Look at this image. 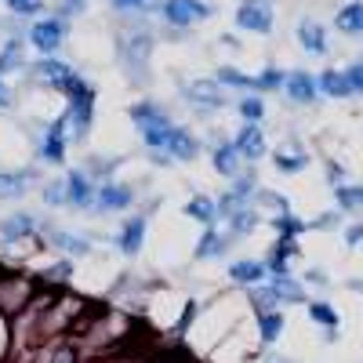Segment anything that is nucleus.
Wrapping results in <instances>:
<instances>
[{
  "mask_svg": "<svg viewBox=\"0 0 363 363\" xmlns=\"http://www.w3.org/2000/svg\"><path fill=\"white\" fill-rule=\"evenodd\" d=\"M145 225H149V215H131L124 225H120V233H116V251L120 255H128V258H135L142 247H145Z\"/></svg>",
  "mask_w": 363,
  "mask_h": 363,
  "instance_id": "nucleus-14",
  "label": "nucleus"
},
{
  "mask_svg": "<svg viewBox=\"0 0 363 363\" xmlns=\"http://www.w3.org/2000/svg\"><path fill=\"white\" fill-rule=\"evenodd\" d=\"M269 225L277 229V236H284V240H298L301 233H309V222H306V218H298L294 211H291V215H277V218H269Z\"/></svg>",
  "mask_w": 363,
  "mask_h": 363,
  "instance_id": "nucleus-35",
  "label": "nucleus"
},
{
  "mask_svg": "<svg viewBox=\"0 0 363 363\" xmlns=\"http://www.w3.org/2000/svg\"><path fill=\"white\" fill-rule=\"evenodd\" d=\"M345 287L349 291H363V280H345Z\"/></svg>",
  "mask_w": 363,
  "mask_h": 363,
  "instance_id": "nucleus-53",
  "label": "nucleus"
},
{
  "mask_svg": "<svg viewBox=\"0 0 363 363\" xmlns=\"http://www.w3.org/2000/svg\"><path fill=\"white\" fill-rule=\"evenodd\" d=\"M37 229H40V222L33 215L15 211V215H8L4 222H0V240H4V244H22V240H29Z\"/></svg>",
  "mask_w": 363,
  "mask_h": 363,
  "instance_id": "nucleus-19",
  "label": "nucleus"
},
{
  "mask_svg": "<svg viewBox=\"0 0 363 363\" xmlns=\"http://www.w3.org/2000/svg\"><path fill=\"white\" fill-rule=\"evenodd\" d=\"M345 77H349L352 95H363V58H356V62H349V66H345Z\"/></svg>",
  "mask_w": 363,
  "mask_h": 363,
  "instance_id": "nucleus-44",
  "label": "nucleus"
},
{
  "mask_svg": "<svg viewBox=\"0 0 363 363\" xmlns=\"http://www.w3.org/2000/svg\"><path fill=\"white\" fill-rule=\"evenodd\" d=\"M262 363H294V359H287V356H280V352H265Z\"/></svg>",
  "mask_w": 363,
  "mask_h": 363,
  "instance_id": "nucleus-52",
  "label": "nucleus"
},
{
  "mask_svg": "<svg viewBox=\"0 0 363 363\" xmlns=\"http://www.w3.org/2000/svg\"><path fill=\"white\" fill-rule=\"evenodd\" d=\"M342 240H345V247L349 251H356V247H363V218H356L345 233H342Z\"/></svg>",
  "mask_w": 363,
  "mask_h": 363,
  "instance_id": "nucleus-45",
  "label": "nucleus"
},
{
  "mask_svg": "<svg viewBox=\"0 0 363 363\" xmlns=\"http://www.w3.org/2000/svg\"><path fill=\"white\" fill-rule=\"evenodd\" d=\"M135 203V189L124 186V182H102L95 189V211L99 215H120V211H128Z\"/></svg>",
  "mask_w": 363,
  "mask_h": 363,
  "instance_id": "nucleus-9",
  "label": "nucleus"
},
{
  "mask_svg": "<svg viewBox=\"0 0 363 363\" xmlns=\"http://www.w3.org/2000/svg\"><path fill=\"white\" fill-rule=\"evenodd\" d=\"M280 294V306H309V294H306V284L294 280V277H280V280H269Z\"/></svg>",
  "mask_w": 363,
  "mask_h": 363,
  "instance_id": "nucleus-29",
  "label": "nucleus"
},
{
  "mask_svg": "<svg viewBox=\"0 0 363 363\" xmlns=\"http://www.w3.org/2000/svg\"><path fill=\"white\" fill-rule=\"evenodd\" d=\"M294 37H298V48L306 51V55H316L323 58L330 51V40H327V26L316 22V18H301L298 29H294Z\"/></svg>",
  "mask_w": 363,
  "mask_h": 363,
  "instance_id": "nucleus-13",
  "label": "nucleus"
},
{
  "mask_svg": "<svg viewBox=\"0 0 363 363\" xmlns=\"http://www.w3.org/2000/svg\"><path fill=\"white\" fill-rule=\"evenodd\" d=\"M33 171H0V200H18L26 196V178Z\"/></svg>",
  "mask_w": 363,
  "mask_h": 363,
  "instance_id": "nucleus-33",
  "label": "nucleus"
},
{
  "mask_svg": "<svg viewBox=\"0 0 363 363\" xmlns=\"http://www.w3.org/2000/svg\"><path fill=\"white\" fill-rule=\"evenodd\" d=\"M33 77L44 80L51 91H62V95H66V87L77 80L73 66H66L62 58H55V55H40V58H37V62H33Z\"/></svg>",
  "mask_w": 363,
  "mask_h": 363,
  "instance_id": "nucleus-11",
  "label": "nucleus"
},
{
  "mask_svg": "<svg viewBox=\"0 0 363 363\" xmlns=\"http://www.w3.org/2000/svg\"><path fill=\"white\" fill-rule=\"evenodd\" d=\"M269 4H272V0H269Z\"/></svg>",
  "mask_w": 363,
  "mask_h": 363,
  "instance_id": "nucleus-54",
  "label": "nucleus"
},
{
  "mask_svg": "<svg viewBox=\"0 0 363 363\" xmlns=\"http://www.w3.org/2000/svg\"><path fill=\"white\" fill-rule=\"evenodd\" d=\"M186 218H193V222H200L203 229H211V225H218V203L211 200V196H203V193H196V196H189L186 200Z\"/></svg>",
  "mask_w": 363,
  "mask_h": 363,
  "instance_id": "nucleus-25",
  "label": "nucleus"
},
{
  "mask_svg": "<svg viewBox=\"0 0 363 363\" xmlns=\"http://www.w3.org/2000/svg\"><path fill=\"white\" fill-rule=\"evenodd\" d=\"M48 280H55V284H69V280H73V262H69V258L51 262V265H48Z\"/></svg>",
  "mask_w": 363,
  "mask_h": 363,
  "instance_id": "nucleus-43",
  "label": "nucleus"
},
{
  "mask_svg": "<svg viewBox=\"0 0 363 363\" xmlns=\"http://www.w3.org/2000/svg\"><path fill=\"white\" fill-rule=\"evenodd\" d=\"M236 109H240V116H244V124H262L265 120V99L262 95H244L236 102Z\"/></svg>",
  "mask_w": 363,
  "mask_h": 363,
  "instance_id": "nucleus-38",
  "label": "nucleus"
},
{
  "mask_svg": "<svg viewBox=\"0 0 363 363\" xmlns=\"http://www.w3.org/2000/svg\"><path fill=\"white\" fill-rule=\"evenodd\" d=\"M66 131H69V120H66V113H62L58 120H51V128L44 131V138H40V145H37L40 164H51V167L66 164Z\"/></svg>",
  "mask_w": 363,
  "mask_h": 363,
  "instance_id": "nucleus-8",
  "label": "nucleus"
},
{
  "mask_svg": "<svg viewBox=\"0 0 363 363\" xmlns=\"http://www.w3.org/2000/svg\"><path fill=\"white\" fill-rule=\"evenodd\" d=\"M87 11V0H62V4H58V18H73V15H84Z\"/></svg>",
  "mask_w": 363,
  "mask_h": 363,
  "instance_id": "nucleus-49",
  "label": "nucleus"
},
{
  "mask_svg": "<svg viewBox=\"0 0 363 363\" xmlns=\"http://www.w3.org/2000/svg\"><path fill=\"white\" fill-rule=\"evenodd\" d=\"M284 330H287V316L277 309V313H265V316H258V338L265 342V345H272V342H280L284 338Z\"/></svg>",
  "mask_w": 363,
  "mask_h": 363,
  "instance_id": "nucleus-32",
  "label": "nucleus"
},
{
  "mask_svg": "<svg viewBox=\"0 0 363 363\" xmlns=\"http://www.w3.org/2000/svg\"><path fill=\"white\" fill-rule=\"evenodd\" d=\"M335 29L342 37H363V0H349L335 11Z\"/></svg>",
  "mask_w": 363,
  "mask_h": 363,
  "instance_id": "nucleus-23",
  "label": "nucleus"
},
{
  "mask_svg": "<svg viewBox=\"0 0 363 363\" xmlns=\"http://www.w3.org/2000/svg\"><path fill=\"white\" fill-rule=\"evenodd\" d=\"M182 95H186V102L196 109V113H218L225 109L229 95H225V87L218 80H193L182 87Z\"/></svg>",
  "mask_w": 363,
  "mask_h": 363,
  "instance_id": "nucleus-7",
  "label": "nucleus"
},
{
  "mask_svg": "<svg viewBox=\"0 0 363 363\" xmlns=\"http://www.w3.org/2000/svg\"><path fill=\"white\" fill-rule=\"evenodd\" d=\"M272 157V167H277L280 174H301L309 167V153L301 149L298 142H287V145H280L277 153H269Z\"/></svg>",
  "mask_w": 363,
  "mask_h": 363,
  "instance_id": "nucleus-22",
  "label": "nucleus"
},
{
  "mask_svg": "<svg viewBox=\"0 0 363 363\" xmlns=\"http://www.w3.org/2000/svg\"><path fill=\"white\" fill-rule=\"evenodd\" d=\"M128 113H131V120H135V128H138V135H142L145 149H164V145H167V138H171V131L178 128L174 120H171L157 102H149V99L135 102Z\"/></svg>",
  "mask_w": 363,
  "mask_h": 363,
  "instance_id": "nucleus-2",
  "label": "nucleus"
},
{
  "mask_svg": "<svg viewBox=\"0 0 363 363\" xmlns=\"http://www.w3.org/2000/svg\"><path fill=\"white\" fill-rule=\"evenodd\" d=\"M258 225H262V215H258V207H255V203H247L244 211H236V215L225 222V229H229L236 240H240V236H247V233H255Z\"/></svg>",
  "mask_w": 363,
  "mask_h": 363,
  "instance_id": "nucleus-31",
  "label": "nucleus"
},
{
  "mask_svg": "<svg viewBox=\"0 0 363 363\" xmlns=\"http://www.w3.org/2000/svg\"><path fill=\"white\" fill-rule=\"evenodd\" d=\"M149 51H153V33L149 29H131V33L120 37V58L131 73V80H142L149 77Z\"/></svg>",
  "mask_w": 363,
  "mask_h": 363,
  "instance_id": "nucleus-3",
  "label": "nucleus"
},
{
  "mask_svg": "<svg viewBox=\"0 0 363 363\" xmlns=\"http://www.w3.org/2000/svg\"><path fill=\"white\" fill-rule=\"evenodd\" d=\"M225 277H229L233 284H240V287H258V284H269V269H265V262H258V258H236V262L225 269Z\"/></svg>",
  "mask_w": 363,
  "mask_h": 363,
  "instance_id": "nucleus-18",
  "label": "nucleus"
},
{
  "mask_svg": "<svg viewBox=\"0 0 363 363\" xmlns=\"http://www.w3.org/2000/svg\"><path fill=\"white\" fill-rule=\"evenodd\" d=\"M306 313H309V320H313L320 330H338V327H342V316H338V309L330 306L327 298H313L309 306H306Z\"/></svg>",
  "mask_w": 363,
  "mask_h": 363,
  "instance_id": "nucleus-27",
  "label": "nucleus"
},
{
  "mask_svg": "<svg viewBox=\"0 0 363 363\" xmlns=\"http://www.w3.org/2000/svg\"><path fill=\"white\" fill-rule=\"evenodd\" d=\"M40 196H44L48 207H69V200H66V178H51L48 186L40 189Z\"/></svg>",
  "mask_w": 363,
  "mask_h": 363,
  "instance_id": "nucleus-39",
  "label": "nucleus"
},
{
  "mask_svg": "<svg viewBox=\"0 0 363 363\" xmlns=\"http://www.w3.org/2000/svg\"><path fill=\"white\" fill-rule=\"evenodd\" d=\"M272 22H277V15H272L269 0H240V4H236V29H244V33L269 37Z\"/></svg>",
  "mask_w": 363,
  "mask_h": 363,
  "instance_id": "nucleus-6",
  "label": "nucleus"
},
{
  "mask_svg": "<svg viewBox=\"0 0 363 363\" xmlns=\"http://www.w3.org/2000/svg\"><path fill=\"white\" fill-rule=\"evenodd\" d=\"M359 186H363V182H359Z\"/></svg>",
  "mask_w": 363,
  "mask_h": 363,
  "instance_id": "nucleus-55",
  "label": "nucleus"
},
{
  "mask_svg": "<svg viewBox=\"0 0 363 363\" xmlns=\"http://www.w3.org/2000/svg\"><path fill=\"white\" fill-rule=\"evenodd\" d=\"M66 33H69L66 18L44 15V18H37L33 26H29V44H33L40 55H58V48L66 44Z\"/></svg>",
  "mask_w": 363,
  "mask_h": 363,
  "instance_id": "nucleus-5",
  "label": "nucleus"
},
{
  "mask_svg": "<svg viewBox=\"0 0 363 363\" xmlns=\"http://www.w3.org/2000/svg\"><path fill=\"white\" fill-rule=\"evenodd\" d=\"M66 120L77 142H87L91 128H95V87H91L84 77H77L66 87Z\"/></svg>",
  "mask_w": 363,
  "mask_h": 363,
  "instance_id": "nucleus-1",
  "label": "nucleus"
},
{
  "mask_svg": "<svg viewBox=\"0 0 363 363\" xmlns=\"http://www.w3.org/2000/svg\"><path fill=\"white\" fill-rule=\"evenodd\" d=\"M51 363H77V349L73 345H62V349L51 356Z\"/></svg>",
  "mask_w": 363,
  "mask_h": 363,
  "instance_id": "nucleus-50",
  "label": "nucleus"
},
{
  "mask_svg": "<svg viewBox=\"0 0 363 363\" xmlns=\"http://www.w3.org/2000/svg\"><path fill=\"white\" fill-rule=\"evenodd\" d=\"M157 11H160V18H164L167 26H174V29L196 26V22H203V18L215 15V8H211L207 0H164Z\"/></svg>",
  "mask_w": 363,
  "mask_h": 363,
  "instance_id": "nucleus-4",
  "label": "nucleus"
},
{
  "mask_svg": "<svg viewBox=\"0 0 363 363\" xmlns=\"http://www.w3.org/2000/svg\"><path fill=\"white\" fill-rule=\"evenodd\" d=\"M284 80L287 73L280 66H265L258 77H255V95H269V91H284Z\"/></svg>",
  "mask_w": 363,
  "mask_h": 363,
  "instance_id": "nucleus-37",
  "label": "nucleus"
},
{
  "mask_svg": "<svg viewBox=\"0 0 363 363\" xmlns=\"http://www.w3.org/2000/svg\"><path fill=\"white\" fill-rule=\"evenodd\" d=\"M335 193V207L342 211L345 218H359L363 215V186H352V182H345V186L330 189Z\"/></svg>",
  "mask_w": 363,
  "mask_h": 363,
  "instance_id": "nucleus-26",
  "label": "nucleus"
},
{
  "mask_svg": "<svg viewBox=\"0 0 363 363\" xmlns=\"http://www.w3.org/2000/svg\"><path fill=\"white\" fill-rule=\"evenodd\" d=\"M265 269H269V280L291 277V258H287L284 251H277V247H272V251L265 255Z\"/></svg>",
  "mask_w": 363,
  "mask_h": 363,
  "instance_id": "nucleus-40",
  "label": "nucleus"
},
{
  "mask_svg": "<svg viewBox=\"0 0 363 363\" xmlns=\"http://www.w3.org/2000/svg\"><path fill=\"white\" fill-rule=\"evenodd\" d=\"M301 284H309V287H320V291H327L330 287V277H327V272L323 269H306V277H301Z\"/></svg>",
  "mask_w": 363,
  "mask_h": 363,
  "instance_id": "nucleus-48",
  "label": "nucleus"
},
{
  "mask_svg": "<svg viewBox=\"0 0 363 363\" xmlns=\"http://www.w3.org/2000/svg\"><path fill=\"white\" fill-rule=\"evenodd\" d=\"M236 244V236L229 233V229H203V236L196 240V262H215V258H225V251Z\"/></svg>",
  "mask_w": 363,
  "mask_h": 363,
  "instance_id": "nucleus-15",
  "label": "nucleus"
},
{
  "mask_svg": "<svg viewBox=\"0 0 363 363\" xmlns=\"http://www.w3.org/2000/svg\"><path fill=\"white\" fill-rule=\"evenodd\" d=\"M66 200L69 207H95V178H91L84 167H73L66 174Z\"/></svg>",
  "mask_w": 363,
  "mask_h": 363,
  "instance_id": "nucleus-16",
  "label": "nucleus"
},
{
  "mask_svg": "<svg viewBox=\"0 0 363 363\" xmlns=\"http://www.w3.org/2000/svg\"><path fill=\"white\" fill-rule=\"evenodd\" d=\"M44 236H48L51 247L66 251L69 258H87L91 255V240H84L77 233H66V229H58V225H44Z\"/></svg>",
  "mask_w": 363,
  "mask_h": 363,
  "instance_id": "nucleus-20",
  "label": "nucleus"
},
{
  "mask_svg": "<svg viewBox=\"0 0 363 363\" xmlns=\"http://www.w3.org/2000/svg\"><path fill=\"white\" fill-rule=\"evenodd\" d=\"M345 182H349L345 167H342L338 160H327V186H330V189H338V186H345Z\"/></svg>",
  "mask_w": 363,
  "mask_h": 363,
  "instance_id": "nucleus-47",
  "label": "nucleus"
},
{
  "mask_svg": "<svg viewBox=\"0 0 363 363\" xmlns=\"http://www.w3.org/2000/svg\"><path fill=\"white\" fill-rule=\"evenodd\" d=\"M342 218H345V215L335 207V211H327V215L313 218V222H309V229H338V225H342Z\"/></svg>",
  "mask_w": 363,
  "mask_h": 363,
  "instance_id": "nucleus-46",
  "label": "nucleus"
},
{
  "mask_svg": "<svg viewBox=\"0 0 363 363\" xmlns=\"http://www.w3.org/2000/svg\"><path fill=\"white\" fill-rule=\"evenodd\" d=\"M15 106V95H11V87L4 84V77H0V109H11Z\"/></svg>",
  "mask_w": 363,
  "mask_h": 363,
  "instance_id": "nucleus-51",
  "label": "nucleus"
},
{
  "mask_svg": "<svg viewBox=\"0 0 363 363\" xmlns=\"http://www.w3.org/2000/svg\"><path fill=\"white\" fill-rule=\"evenodd\" d=\"M247 301H251L255 316H265V313H277L280 309V294H277V287H272V284L247 287Z\"/></svg>",
  "mask_w": 363,
  "mask_h": 363,
  "instance_id": "nucleus-28",
  "label": "nucleus"
},
{
  "mask_svg": "<svg viewBox=\"0 0 363 363\" xmlns=\"http://www.w3.org/2000/svg\"><path fill=\"white\" fill-rule=\"evenodd\" d=\"M4 4L11 8V15H22V18L44 11V0H4Z\"/></svg>",
  "mask_w": 363,
  "mask_h": 363,
  "instance_id": "nucleus-42",
  "label": "nucleus"
},
{
  "mask_svg": "<svg viewBox=\"0 0 363 363\" xmlns=\"http://www.w3.org/2000/svg\"><path fill=\"white\" fill-rule=\"evenodd\" d=\"M316 84H320V95L323 99H352V87H349V77H345V69H335V66H327L320 77H316Z\"/></svg>",
  "mask_w": 363,
  "mask_h": 363,
  "instance_id": "nucleus-24",
  "label": "nucleus"
},
{
  "mask_svg": "<svg viewBox=\"0 0 363 363\" xmlns=\"http://www.w3.org/2000/svg\"><path fill=\"white\" fill-rule=\"evenodd\" d=\"M284 95H287V102H294V106H316L323 95H320V84H316V77L309 73V69H291L287 73V80H284Z\"/></svg>",
  "mask_w": 363,
  "mask_h": 363,
  "instance_id": "nucleus-10",
  "label": "nucleus"
},
{
  "mask_svg": "<svg viewBox=\"0 0 363 363\" xmlns=\"http://www.w3.org/2000/svg\"><path fill=\"white\" fill-rule=\"evenodd\" d=\"M164 153H167L174 164H193V160L200 157V138H196L193 131H186V128H174L171 138H167V145H164Z\"/></svg>",
  "mask_w": 363,
  "mask_h": 363,
  "instance_id": "nucleus-17",
  "label": "nucleus"
},
{
  "mask_svg": "<svg viewBox=\"0 0 363 363\" xmlns=\"http://www.w3.org/2000/svg\"><path fill=\"white\" fill-rule=\"evenodd\" d=\"M233 145H236V153H240V160H244V164H258L262 157H269V142H265L262 124H244V128L236 131Z\"/></svg>",
  "mask_w": 363,
  "mask_h": 363,
  "instance_id": "nucleus-12",
  "label": "nucleus"
},
{
  "mask_svg": "<svg viewBox=\"0 0 363 363\" xmlns=\"http://www.w3.org/2000/svg\"><path fill=\"white\" fill-rule=\"evenodd\" d=\"M251 203L258 211H272V218H277V215H291V200L284 193H277V189H265V186H258V193H255Z\"/></svg>",
  "mask_w": 363,
  "mask_h": 363,
  "instance_id": "nucleus-30",
  "label": "nucleus"
},
{
  "mask_svg": "<svg viewBox=\"0 0 363 363\" xmlns=\"http://www.w3.org/2000/svg\"><path fill=\"white\" fill-rule=\"evenodd\" d=\"M113 11H124V15H142V11H153L160 8L157 0H109Z\"/></svg>",
  "mask_w": 363,
  "mask_h": 363,
  "instance_id": "nucleus-41",
  "label": "nucleus"
},
{
  "mask_svg": "<svg viewBox=\"0 0 363 363\" xmlns=\"http://www.w3.org/2000/svg\"><path fill=\"white\" fill-rule=\"evenodd\" d=\"M211 167H215L218 178H229L233 182L240 171H244V160H240L233 142H215V149H211Z\"/></svg>",
  "mask_w": 363,
  "mask_h": 363,
  "instance_id": "nucleus-21",
  "label": "nucleus"
},
{
  "mask_svg": "<svg viewBox=\"0 0 363 363\" xmlns=\"http://www.w3.org/2000/svg\"><path fill=\"white\" fill-rule=\"evenodd\" d=\"M215 80H218L222 87H236V91H247V95H255V77H247V73H240L236 66H218Z\"/></svg>",
  "mask_w": 363,
  "mask_h": 363,
  "instance_id": "nucleus-36",
  "label": "nucleus"
},
{
  "mask_svg": "<svg viewBox=\"0 0 363 363\" xmlns=\"http://www.w3.org/2000/svg\"><path fill=\"white\" fill-rule=\"evenodd\" d=\"M26 66V58H22V40L11 37L4 48H0V77H8V73H22Z\"/></svg>",
  "mask_w": 363,
  "mask_h": 363,
  "instance_id": "nucleus-34",
  "label": "nucleus"
}]
</instances>
